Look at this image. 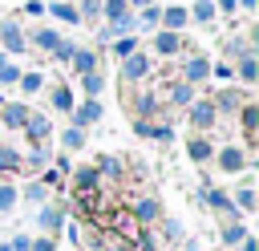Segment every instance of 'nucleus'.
<instances>
[{
  "mask_svg": "<svg viewBox=\"0 0 259 251\" xmlns=\"http://www.w3.org/2000/svg\"><path fill=\"white\" fill-rule=\"evenodd\" d=\"M105 16H109L113 32H125L130 28V0H105Z\"/></svg>",
  "mask_w": 259,
  "mask_h": 251,
  "instance_id": "obj_1",
  "label": "nucleus"
},
{
  "mask_svg": "<svg viewBox=\"0 0 259 251\" xmlns=\"http://www.w3.org/2000/svg\"><path fill=\"white\" fill-rule=\"evenodd\" d=\"M0 40L8 53H24V32L16 28V20H0Z\"/></svg>",
  "mask_w": 259,
  "mask_h": 251,
  "instance_id": "obj_2",
  "label": "nucleus"
},
{
  "mask_svg": "<svg viewBox=\"0 0 259 251\" xmlns=\"http://www.w3.org/2000/svg\"><path fill=\"white\" fill-rule=\"evenodd\" d=\"M214 113H219V109H214L210 101H194V105H190V126L210 130V126H214Z\"/></svg>",
  "mask_w": 259,
  "mask_h": 251,
  "instance_id": "obj_3",
  "label": "nucleus"
},
{
  "mask_svg": "<svg viewBox=\"0 0 259 251\" xmlns=\"http://www.w3.org/2000/svg\"><path fill=\"white\" fill-rule=\"evenodd\" d=\"M146 73H150V61H146L142 53H130V57H125V69H121V77H125V81H142Z\"/></svg>",
  "mask_w": 259,
  "mask_h": 251,
  "instance_id": "obj_4",
  "label": "nucleus"
},
{
  "mask_svg": "<svg viewBox=\"0 0 259 251\" xmlns=\"http://www.w3.org/2000/svg\"><path fill=\"white\" fill-rule=\"evenodd\" d=\"M219 166H223L227 174H235V170H243V166H247V158H243V150H239V146H227V150H219Z\"/></svg>",
  "mask_w": 259,
  "mask_h": 251,
  "instance_id": "obj_5",
  "label": "nucleus"
},
{
  "mask_svg": "<svg viewBox=\"0 0 259 251\" xmlns=\"http://www.w3.org/2000/svg\"><path fill=\"white\" fill-rule=\"evenodd\" d=\"M154 49H158L162 57H170V53H178V49H182V36H178V32H170V28H162V32L154 36Z\"/></svg>",
  "mask_w": 259,
  "mask_h": 251,
  "instance_id": "obj_6",
  "label": "nucleus"
},
{
  "mask_svg": "<svg viewBox=\"0 0 259 251\" xmlns=\"http://www.w3.org/2000/svg\"><path fill=\"white\" fill-rule=\"evenodd\" d=\"M24 134H28L32 142H45V138H49V117H40V113H28V121H24Z\"/></svg>",
  "mask_w": 259,
  "mask_h": 251,
  "instance_id": "obj_7",
  "label": "nucleus"
},
{
  "mask_svg": "<svg viewBox=\"0 0 259 251\" xmlns=\"http://www.w3.org/2000/svg\"><path fill=\"white\" fill-rule=\"evenodd\" d=\"M69 61H73V69H77V73H93V69H97V57H93L89 49H73V57H69Z\"/></svg>",
  "mask_w": 259,
  "mask_h": 251,
  "instance_id": "obj_8",
  "label": "nucleus"
},
{
  "mask_svg": "<svg viewBox=\"0 0 259 251\" xmlns=\"http://www.w3.org/2000/svg\"><path fill=\"white\" fill-rule=\"evenodd\" d=\"M97 186H101L97 166H81V170H77V190H97Z\"/></svg>",
  "mask_w": 259,
  "mask_h": 251,
  "instance_id": "obj_9",
  "label": "nucleus"
},
{
  "mask_svg": "<svg viewBox=\"0 0 259 251\" xmlns=\"http://www.w3.org/2000/svg\"><path fill=\"white\" fill-rule=\"evenodd\" d=\"M186 20H190V16H186V8H178V4H174V8H166V12H162V24H166V28H170V32H178V28H182V24H186Z\"/></svg>",
  "mask_w": 259,
  "mask_h": 251,
  "instance_id": "obj_10",
  "label": "nucleus"
},
{
  "mask_svg": "<svg viewBox=\"0 0 259 251\" xmlns=\"http://www.w3.org/2000/svg\"><path fill=\"white\" fill-rule=\"evenodd\" d=\"M206 73H210V61L206 57H190L186 61V81H202Z\"/></svg>",
  "mask_w": 259,
  "mask_h": 251,
  "instance_id": "obj_11",
  "label": "nucleus"
},
{
  "mask_svg": "<svg viewBox=\"0 0 259 251\" xmlns=\"http://www.w3.org/2000/svg\"><path fill=\"white\" fill-rule=\"evenodd\" d=\"M24 121H28V109H24V105H4V126L24 130Z\"/></svg>",
  "mask_w": 259,
  "mask_h": 251,
  "instance_id": "obj_12",
  "label": "nucleus"
},
{
  "mask_svg": "<svg viewBox=\"0 0 259 251\" xmlns=\"http://www.w3.org/2000/svg\"><path fill=\"white\" fill-rule=\"evenodd\" d=\"M57 40H61V36H57L53 28H36V32H32V45H36V49H45V53H53V49H57Z\"/></svg>",
  "mask_w": 259,
  "mask_h": 251,
  "instance_id": "obj_13",
  "label": "nucleus"
},
{
  "mask_svg": "<svg viewBox=\"0 0 259 251\" xmlns=\"http://www.w3.org/2000/svg\"><path fill=\"white\" fill-rule=\"evenodd\" d=\"M97 117H101V105H97V101H85V105L73 113V121H77V126H89V121H97Z\"/></svg>",
  "mask_w": 259,
  "mask_h": 251,
  "instance_id": "obj_14",
  "label": "nucleus"
},
{
  "mask_svg": "<svg viewBox=\"0 0 259 251\" xmlns=\"http://www.w3.org/2000/svg\"><path fill=\"white\" fill-rule=\"evenodd\" d=\"M239 101H243V97H239L235 89H223V93H219V97H214L210 105H214V109H227V113H231V109H239Z\"/></svg>",
  "mask_w": 259,
  "mask_h": 251,
  "instance_id": "obj_15",
  "label": "nucleus"
},
{
  "mask_svg": "<svg viewBox=\"0 0 259 251\" xmlns=\"http://www.w3.org/2000/svg\"><path fill=\"white\" fill-rule=\"evenodd\" d=\"M255 126H259V109L243 105V134H247V142H255Z\"/></svg>",
  "mask_w": 259,
  "mask_h": 251,
  "instance_id": "obj_16",
  "label": "nucleus"
},
{
  "mask_svg": "<svg viewBox=\"0 0 259 251\" xmlns=\"http://www.w3.org/2000/svg\"><path fill=\"white\" fill-rule=\"evenodd\" d=\"M239 77H243L247 85L259 77V65H255V57H251V53H243V61H239Z\"/></svg>",
  "mask_w": 259,
  "mask_h": 251,
  "instance_id": "obj_17",
  "label": "nucleus"
},
{
  "mask_svg": "<svg viewBox=\"0 0 259 251\" xmlns=\"http://www.w3.org/2000/svg\"><path fill=\"white\" fill-rule=\"evenodd\" d=\"M186 150H190V158H194V162H206V158H210V142H206V138H190V146H186Z\"/></svg>",
  "mask_w": 259,
  "mask_h": 251,
  "instance_id": "obj_18",
  "label": "nucleus"
},
{
  "mask_svg": "<svg viewBox=\"0 0 259 251\" xmlns=\"http://www.w3.org/2000/svg\"><path fill=\"white\" fill-rule=\"evenodd\" d=\"M134 219H142V223H150V219H158V202H154V198H142V202L134 206Z\"/></svg>",
  "mask_w": 259,
  "mask_h": 251,
  "instance_id": "obj_19",
  "label": "nucleus"
},
{
  "mask_svg": "<svg viewBox=\"0 0 259 251\" xmlns=\"http://www.w3.org/2000/svg\"><path fill=\"white\" fill-rule=\"evenodd\" d=\"M49 12H53V16H57V20H65V24H77V20H81V16H77V8H73V4H53V8H49Z\"/></svg>",
  "mask_w": 259,
  "mask_h": 251,
  "instance_id": "obj_20",
  "label": "nucleus"
},
{
  "mask_svg": "<svg viewBox=\"0 0 259 251\" xmlns=\"http://www.w3.org/2000/svg\"><path fill=\"white\" fill-rule=\"evenodd\" d=\"M0 170H20V154L12 146H0Z\"/></svg>",
  "mask_w": 259,
  "mask_h": 251,
  "instance_id": "obj_21",
  "label": "nucleus"
},
{
  "mask_svg": "<svg viewBox=\"0 0 259 251\" xmlns=\"http://www.w3.org/2000/svg\"><path fill=\"white\" fill-rule=\"evenodd\" d=\"M16 81H20V89H24V93H36V89L45 85V77H40V73H20Z\"/></svg>",
  "mask_w": 259,
  "mask_h": 251,
  "instance_id": "obj_22",
  "label": "nucleus"
},
{
  "mask_svg": "<svg viewBox=\"0 0 259 251\" xmlns=\"http://www.w3.org/2000/svg\"><path fill=\"white\" fill-rule=\"evenodd\" d=\"M170 101H174V105H190V81H178V85L170 89Z\"/></svg>",
  "mask_w": 259,
  "mask_h": 251,
  "instance_id": "obj_23",
  "label": "nucleus"
},
{
  "mask_svg": "<svg viewBox=\"0 0 259 251\" xmlns=\"http://www.w3.org/2000/svg\"><path fill=\"white\" fill-rule=\"evenodd\" d=\"M134 109H138V117H150V113L158 109V101H154L150 93H142V97H134Z\"/></svg>",
  "mask_w": 259,
  "mask_h": 251,
  "instance_id": "obj_24",
  "label": "nucleus"
},
{
  "mask_svg": "<svg viewBox=\"0 0 259 251\" xmlns=\"http://www.w3.org/2000/svg\"><path fill=\"white\" fill-rule=\"evenodd\" d=\"M81 85H85L89 97H97L101 93V73H81Z\"/></svg>",
  "mask_w": 259,
  "mask_h": 251,
  "instance_id": "obj_25",
  "label": "nucleus"
},
{
  "mask_svg": "<svg viewBox=\"0 0 259 251\" xmlns=\"http://www.w3.org/2000/svg\"><path fill=\"white\" fill-rule=\"evenodd\" d=\"M53 105H57V109H65V113H69V109H73V93H69V89H65V85H61V89H53Z\"/></svg>",
  "mask_w": 259,
  "mask_h": 251,
  "instance_id": "obj_26",
  "label": "nucleus"
},
{
  "mask_svg": "<svg viewBox=\"0 0 259 251\" xmlns=\"http://www.w3.org/2000/svg\"><path fill=\"white\" fill-rule=\"evenodd\" d=\"M113 53H117V57H121V61H125V57H130V53H138V40H134V36H121V40H117V45H113Z\"/></svg>",
  "mask_w": 259,
  "mask_h": 251,
  "instance_id": "obj_27",
  "label": "nucleus"
},
{
  "mask_svg": "<svg viewBox=\"0 0 259 251\" xmlns=\"http://www.w3.org/2000/svg\"><path fill=\"white\" fill-rule=\"evenodd\" d=\"M97 174H109V178H117V174H121V162H117V158H101V162H97Z\"/></svg>",
  "mask_w": 259,
  "mask_h": 251,
  "instance_id": "obj_28",
  "label": "nucleus"
},
{
  "mask_svg": "<svg viewBox=\"0 0 259 251\" xmlns=\"http://www.w3.org/2000/svg\"><path fill=\"white\" fill-rule=\"evenodd\" d=\"M65 146H69V150H77V146H85V134H81V126H73V130H65Z\"/></svg>",
  "mask_w": 259,
  "mask_h": 251,
  "instance_id": "obj_29",
  "label": "nucleus"
},
{
  "mask_svg": "<svg viewBox=\"0 0 259 251\" xmlns=\"http://www.w3.org/2000/svg\"><path fill=\"white\" fill-rule=\"evenodd\" d=\"M65 219H61V211H40V227H49V231H57Z\"/></svg>",
  "mask_w": 259,
  "mask_h": 251,
  "instance_id": "obj_30",
  "label": "nucleus"
},
{
  "mask_svg": "<svg viewBox=\"0 0 259 251\" xmlns=\"http://www.w3.org/2000/svg\"><path fill=\"white\" fill-rule=\"evenodd\" d=\"M243 239H247V231H243L239 223H231V227L223 231V243H243Z\"/></svg>",
  "mask_w": 259,
  "mask_h": 251,
  "instance_id": "obj_31",
  "label": "nucleus"
},
{
  "mask_svg": "<svg viewBox=\"0 0 259 251\" xmlns=\"http://www.w3.org/2000/svg\"><path fill=\"white\" fill-rule=\"evenodd\" d=\"M210 16H214V4L210 0H198L194 4V20H210Z\"/></svg>",
  "mask_w": 259,
  "mask_h": 251,
  "instance_id": "obj_32",
  "label": "nucleus"
},
{
  "mask_svg": "<svg viewBox=\"0 0 259 251\" xmlns=\"http://www.w3.org/2000/svg\"><path fill=\"white\" fill-rule=\"evenodd\" d=\"M235 198H239V206H243V211H255V190H251V186H243Z\"/></svg>",
  "mask_w": 259,
  "mask_h": 251,
  "instance_id": "obj_33",
  "label": "nucleus"
},
{
  "mask_svg": "<svg viewBox=\"0 0 259 251\" xmlns=\"http://www.w3.org/2000/svg\"><path fill=\"white\" fill-rule=\"evenodd\" d=\"M16 77H20V69L4 61V65H0V85H8V81H16Z\"/></svg>",
  "mask_w": 259,
  "mask_h": 251,
  "instance_id": "obj_34",
  "label": "nucleus"
},
{
  "mask_svg": "<svg viewBox=\"0 0 259 251\" xmlns=\"http://www.w3.org/2000/svg\"><path fill=\"white\" fill-rule=\"evenodd\" d=\"M12 202H16V190L12 186H0V211H12Z\"/></svg>",
  "mask_w": 259,
  "mask_h": 251,
  "instance_id": "obj_35",
  "label": "nucleus"
},
{
  "mask_svg": "<svg viewBox=\"0 0 259 251\" xmlns=\"http://www.w3.org/2000/svg\"><path fill=\"white\" fill-rule=\"evenodd\" d=\"M53 57H57V61H69V57H73V45H69V40H57Z\"/></svg>",
  "mask_w": 259,
  "mask_h": 251,
  "instance_id": "obj_36",
  "label": "nucleus"
},
{
  "mask_svg": "<svg viewBox=\"0 0 259 251\" xmlns=\"http://www.w3.org/2000/svg\"><path fill=\"white\" fill-rule=\"evenodd\" d=\"M158 20H162V12H158V8H146V12H142V24H146V28H154Z\"/></svg>",
  "mask_w": 259,
  "mask_h": 251,
  "instance_id": "obj_37",
  "label": "nucleus"
},
{
  "mask_svg": "<svg viewBox=\"0 0 259 251\" xmlns=\"http://www.w3.org/2000/svg\"><path fill=\"white\" fill-rule=\"evenodd\" d=\"M97 12V0H81V8H77V16H93Z\"/></svg>",
  "mask_w": 259,
  "mask_h": 251,
  "instance_id": "obj_38",
  "label": "nucleus"
},
{
  "mask_svg": "<svg viewBox=\"0 0 259 251\" xmlns=\"http://www.w3.org/2000/svg\"><path fill=\"white\" fill-rule=\"evenodd\" d=\"M28 243H32V239H28V235H16V239H12V243H8V247H12V251H28Z\"/></svg>",
  "mask_w": 259,
  "mask_h": 251,
  "instance_id": "obj_39",
  "label": "nucleus"
},
{
  "mask_svg": "<svg viewBox=\"0 0 259 251\" xmlns=\"http://www.w3.org/2000/svg\"><path fill=\"white\" fill-rule=\"evenodd\" d=\"M28 166H32V170H40V166H45V150H32V158H28Z\"/></svg>",
  "mask_w": 259,
  "mask_h": 251,
  "instance_id": "obj_40",
  "label": "nucleus"
},
{
  "mask_svg": "<svg viewBox=\"0 0 259 251\" xmlns=\"http://www.w3.org/2000/svg\"><path fill=\"white\" fill-rule=\"evenodd\" d=\"M28 251H53V239H36V243H28Z\"/></svg>",
  "mask_w": 259,
  "mask_h": 251,
  "instance_id": "obj_41",
  "label": "nucleus"
},
{
  "mask_svg": "<svg viewBox=\"0 0 259 251\" xmlns=\"http://www.w3.org/2000/svg\"><path fill=\"white\" fill-rule=\"evenodd\" d=\"M214 73H219L223 81H231V77H235V69H231V65H214Z\"/></svg>",
  "mask_w": 259,
  "mask_h": 251,
  "instance_id": "obj_42",
  "label": "nucleus"
},
{
  "mask_svg": "<svg viewBox=\"0 0 259 251\" xmlns=\"http://www.w3.org/2000/svg\"><path fill=\"white\" fill-rule=\"evenodd\" d=\"M28 198H32V202H36V198H45V186H40V182H32V186H28Z\"/></svg>",
  "mask_w": 259,
  "mask_h": 251,
  "instance_id": "obj_43",
  "label": "nucleus"
},
{
  "mask_svg": "<svg viewBox=\"0 0 259 251\" xmlns=\"http://www.w3.org/2000/svg\"><path fill=\"white\" fill-rule=\"evenodd\" d=\"M219 8H223V12H235L239 4H235V0H219Z\"/></svg>",
  "mask_w": 259,
  "mask_h": 251,
  "instance_id": "obj_44",
  "label": "nucleus"
},
{
  "mask_svg": "<svg viewBox=\"0 0 259 251\" xmlns=\"http://www.w3.org/2000/svg\"><path fill=\"white\" fill-rule=\"evenodd\" d=\"M243 251H259V247H255V239H243Z\"/></svg>",
  "mask_w": 259,
  "mask_h": 251,
  "instance_id": "obj_45",
  "label": "nucleus"
},
{
  "mask_svg": "<svg viewBox=\"0 0 259 251\" xmlns=\"http://www.w3.org/2000/svg\"><path fill=\"white\" fill-rule=\"evenodd\" d=\"M235 4H243V8H255V0H235Z\"/></svg>",
  "mask_w": 259,
  "mask_h": 251,
  "instance_id": "obj_46",
  "label": "nucleus"
},
{
  "mask_svg": "<svg viewBox=\"0 0 259 251\" xmlns=\"http://www.w3.org/2000/svg\"><path fill=\"white\" fill-rule=\"evenodd\" d=\"M134 4H150V0H134Z\"/></svg>",
  "mask_w": 259,
  "mask_h": 251,
  "instance_id": "obj_47",
  "label": "nucleus"
},
{
  "mask_svg": "<svg viewBox=\"0 0 259 251\" xmlns=\"http://www.w3.org/2000/svg\"><path fill=\"white\" fill-rule=\"evenodd\" d=\"M0 251H12V247H0Z\"/></svg>",
  "mask_w": 259,
  "mask_h": 251,
  "instance_id": "obj_48",
  "label": "nucleus"
}]
</instances>
